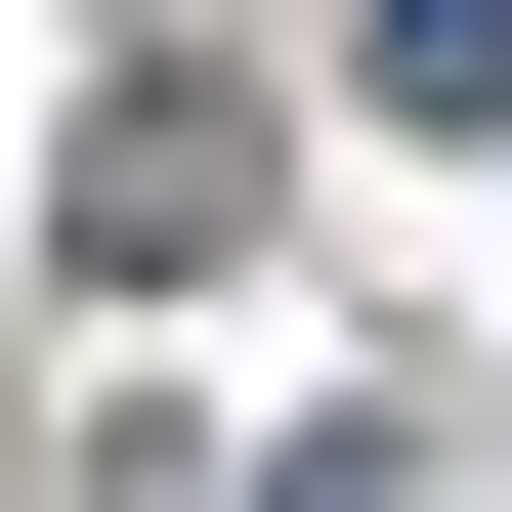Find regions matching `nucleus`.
<instances>
[{
	"label": "nucleus",
	"mask_w": 512,
	"mask_h": 512,
	"mask_svg": "<svg viewBox=\"0 0 512 512\" xmlns=\"http://www.w3.org/2000/svg\"><path fill=\"white\" fill-rule=\"evenodd\" d=\"M342 86L384 128H512V0H342Z\"/></svg>",
	"instance_id": "1"
}]
</instances>
